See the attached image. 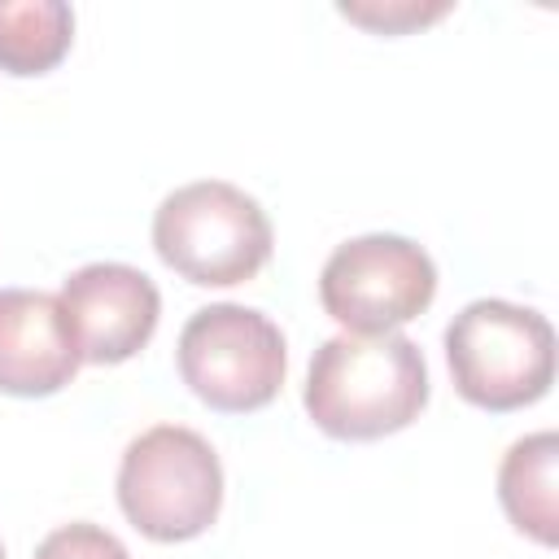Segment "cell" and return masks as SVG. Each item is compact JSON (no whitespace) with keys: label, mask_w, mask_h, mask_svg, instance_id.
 I'll return each mask as SVG.
<instances>
[{"label":"cell","mask_w":559,"mask_h":559,"mask_svg":"<svg viewBox=\"0 0 559 559\" xmlns=\"http://www.w3.org/2000/svg\"><path fill=\"white\" fill-rule=\"evenodd\" d=\"M437 297L432 258L406 236H358L336 245L319 275V301L345 332H397Z\"/></svg>","instance_id":"8992f818"},{"label":"cell","mask_w":559,"mask_h":559,"mask_svg":"<svg viewBox=\"0 0 559 559\" xmlns=\"http://www.w3.org/2000/svg\"><path fill=\"white\" fill-rule=\"evenodd\" d=\"M35 559H131V555L109 528L79 520V524H61L57 533H48Z\"/></svg>","instance_id":"8fae6325"},{"label":"cell","mask_w":559,"mask_h":559,"mask_svg":"<svg viewBox=\"0 0 559 559\" xmlns=\"http://www.w3.org/2000/svg\"><path fill=\"white\" fill-rule=\"evenodd\" d=\"M61 310L83 362H127L140 354L162 319L157 284L127 262H92L79 266L61 284Z\"/></svg>","instance_id":"52a82bcc"},{"label":"cell","mask_w":559,"mask_h":559,"mask_svg":"<svg viewBox=\"0 0 559 559\" xmlns=\"http://www.w3.org/2000/svg\"><path fill=\"white\" fill-rule=\"evenodd\" d=\"M341 13L367 31H380V35H397V31H411V26H424V22H437L441 13H450V4H415V0H389V4H341Z\"/></svg>","instance_id":"7c38bea8"},{"label":"cell","mask_w":559,"mask_h":559,"mask_svg":"<svg viewBox=\"0 0 559 559\" xmlns=\"http://www.w3.org/2000/svg\"><path fill=\"white\" fill-rule=\"evenodd\" d=\"M74 39V9L61 0H0V70L48 74Z\"/></svg>","instance_id":"30bf717a"},{"label":"cell","mask_w":559,"mask_h":559,"mask_svg":"<svg viewBox=\"0 0 559 559\" xmlns=\"http://www.w3.org/2000/svg\"><path fill=\"white\" fill-rule=\"evenodd\" d=\"M118 507L153 542L201 537L223 507V467L214 445L183 424L140 432L122 450Z\"/></svg>","instance_id":"277c9868"},{"label":"cell","mask_w":559,"mask_h":559,"mask_svg":"<svg viewBox=\"0 0 559 559\" xmlns=\"http://www.w3.org/2000/svg\"><path fill=\"white\" fill-rule=\"evenodd\" d=\"M555 467H559V437L533 432L520 437L498 467V498L507 520L542 546L559 542V498H555Z\"/></svg>","instance_id":"9c48e42d"},{"label":"cell","mask_w":559,"mask_h":559,"mask_svg":"<svg viewBox=\"0 0 559 559\" xmlns=\"http://www.w3.org/2000/svg\"><path fill=\"white\" fill-rule=\"evenodd\" d=\"M0 559H4V546H0Z\"/></svg>","instance_id":"4fadbf2b"},{"label":"cell","mask_w":559,"mask_h":559,"mask_svg":"<svg viewBox=\"0 0 559 559\" xmlns=\"http://www.w3.org/2000/svg\"><path fill=\"white\" fill-rule=\"evenodd\" d=\"M445 362L463 402L480 411H520L546 397L555 380V332L546 314L480 297L445 328Z\"/></svg>","instance_id":"7a4b0ae2"},{"label":"cell","mask_w":559,"mask_h":559,"mask_svg":"<svg viewBox=\"0 0 559 559\" xmlns=\"http://www.w3.org/2000/svg\"><path fill=\"white\" fill-rule=\"evenodd\" d=\"M153 249L188 284H245L271 258V218L236 183H183L153 214Z\"/></svg>","instance_id":"3957f363"},{"label":"cell","mask_w":559,"mask_h":559,"mask_svg":"<svg viewBox=\"0 0 559 559\" xmlns=\"http://www.w3.org/2000/svg\"><path fill=\"white\" fill-rule=\"evenodd\" d=\"M66 310L39 288H0V393L48 397L79 371Z\"/></svg>","instance_id":"ba28073f"},{"label":"cell","mask_w":559,"mask_h":559,"mask_svg":"<svg viewBox=\"0 0 559 559\" xmlns=\"http://www.w3.org/2000/svg\"><path fill=\"white\" fill-rule=\"evenodd\" d=\"M428 362L402 332H341L323 341L306 376V411L336 441H376L419 419Z\"/></svg>","instance_id":"6da1fadb"},{"label":"cell","mask_w":559,"mask_h":559,"mask_svg":"<svg viewBox=\"0 0 559 559\" xmlns=\"http://www.w3.org/2000/svg\"><path fill=\"white\" fill-rule=\"evenodd\" d=\"M179 376L183 384L223 415L262 411L284 384V336L249 306L218 301L197 310L179 332Z\"/></svg>","instance_id":"5b68a950"}]
</instances>
